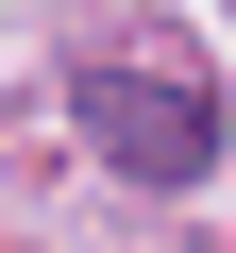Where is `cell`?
Segmentation results:
<instances>
[{"mask_svg":"<svg viewBox=\"0 0 236 253\" xmlns=\"http://www.w3.org/2000/svg\"><path fill=\"white\" fill-rule=\"evenodd\" d=\"M84 135L135 169V186H202V169H219V84L118 51V68H84Z\"/></svg>","mask_w":236,"mask_h":253,"instance_id":"cell-1","label":"cell"}]
</instances>
